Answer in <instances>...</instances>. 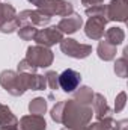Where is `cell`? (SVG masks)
Instances as JSON below:
<instances>
[{
  "instance_id": "cell-1",
  "label": "cell",
  "mask_w": 128,
  "mask_h": 130,
  "mask_svg": "<svg viewBox=\"0 0 128 130\" xmlns=\"http://www.w3.org/2000/svg\"><path fill=\"white\" fill-rule=\"evenodd\" d=\"M50 117L54 123L63 124L66 130H72L88 126L94 117V110L92 106L81 104L75 100H62L53 106Z\"/></svg>"
},
{
  "instance_id": "cell-2",
  "label": "cell",
  "mask_w": 128,
  "mask_h": 130,
  "mask_svg": "<svg viewBox=\"0 0 128 130\" xmlns=\"http://www.w3.org/2000/svg\"><path fill=\"white\" fill-rule=\"evenodd\" d=\"M0 86L11 95L20 97L27 91L26 73H17L12 70H3L0 73Z\"/></svg>"
},
{
  "instance_id": "cell-3",
  "label": "cell",
  "mask_w": 128,
  "mask_h": 130,
  "mask_svg": "<svg viewBox=\"0 0 128 130\" xmlns=\"http://www.w3.org/2000/svg\"><path fill=\"white\" fill-rule=\"evenodd\" d=\"M24 59L32 65L35 70H38V68H48L54 61V55H53V52L50 48L36 44V45H30L27 48Z\"/></svg>"
},
{
  "instance_id": "cell-4",
  "label": "cell",
  "mask_w": 128,
  "mask_h": 130,
  "mask_svg": "<svg viewBox=\"0 0 128 130\" xmlns=\"http://www.w3.org/2000/svg\"><path fill=\"white\" fill-rule=\"evenodd\" d=\"M60 52L74 59H86L92 53V45L89 44H81L74 38H63L60 42Z\"/></svg>"
},
{
  "instance_id": "cell-5",
  "label": "cell",
  "mask_w": 128,
  "mask_h": 130,
  "mask_svg": "<svg viewBox=\"0 0 128 130\" xmlns=\"http://www.w3.org/2000/svg\"><path fill=\"white\" fill-rule=\"evenodd\" d=\"M39 11H42L44 14L50 15V17H66L69 14L74 12L72 3L68 0H41L36 6Z\"/></svg>"
},
{
  "instance_id": "cell-6",
  "label": "cell",
  "mask_w": 128,
  "mask_h": 130,
  "mask_svg": "<svg viewBox=\"0 0 128 130\" xmlns=\"http://www.w3.org/2000/svg\"><path fill=\"white\" fill-rule=\"evenodd\" d=\"M63 39V33L57 29V26H50V27H44L41 30H38L33 41L38 44V45H42V47H53L56 44H59L60 41Z\"/></svg>"
},
{
  "instance_id": "cell-7",
  "label": "cell",
  "mask_w": 128,
  "mask_h": 130,
  "mask_svg": "<svg viewBox=\"0 0 128 130\" xmlns=\"http://www.w3.org/2000/svg\"><path fill=\"white\" fill-rule=\"evenodd\" d=\"M105 18L107 21L127 23L128 0H112L109 5H105Z\"/></svg>"
},
{
  "instance_id": "cell-8",
  "label": "cell",
  "mask_w": 128,
  "mask_h": 130,
  "mask_svg": "<svg viewBox=\"0 0 128 130\" xmlns=\"http://www.w3.org/2000/svg\"><path fill=\"white\" fill-rule=\"evenodd\" d=\"M18 18L23 24H30L35 27H44L47 26L50 21H51V17L44 14L42 11L39 9H26V11H21L18 14Z\"/></svg>"
},
{
  "instance_id": "cell-9",
  "label": "cell",
  "mask_w": 128,
  "mask_h": 130,
  "mask_svg": "<svg viewBox=\"0 0 128 130\" xmlns=\"http://www.w3.org/2000/svg\"><path fill=\"white\" fill-rule=\"evenodd\" d=\"M107 20L105 17H89V20L84 24V33L89 39H102L104 32H105V26H107Z\"/></svg>"
},
{
  "instance_id": "cell-10",
  "label": "cell",
  "mask_w": 128,
  "mask_h": 130,
  "mask_svg": "<svg viewBox=\"0 0 128 130\" xmlns=\"http://www.w3.org/2000/svg\"><path fill=\"white\" fill-rule=\"evenodd\" d=\"M81 83V74L75 70H65L59 74V88L65 92H74Z\"/></svg>"
},
{
  "instance_id": "cell-11",
  "label": "cell",
  "mask_w": 128,
  "mask_h": 130,
  "mask_svg": "<svg viewBox=\"0 0 128 130\" xmlns=\"http://www.w3.org/2000/svg\"><path fill=\"white\" fill-rule=\"evenodd\" d=\"M81 26H83V18L77 12H72V14L66 15L57 23V29L63 35H72V33L77 32Z\"/></svg>"
},
{
  "instance_id": "cell-12",
  "label": "cell",
  "mask_w": 128,
  "mask_h": 130,
  "mask_svg": "<svg viewBox=\"0 0 128 130\" xmlns=\"http://www.w3.org/2000/svg\"><path fill=\"white\" fill-rule=\"evenodd\" d=\"M20 130H47V121L42 115H24L18 121Z\"/></svg>"
},
{
  "instance_id": "cell-13",
  "label": "cell",
  "mask_w": 128,
  "mask_h": 130,
  "mask_svg": "<svg viewBox=\"0 0 128 130\" xmlns=\"http://www.w3.org/2000/svg\"><path fill=\"white\" fill-rule=\"evenodd\" d=\"M92 110H94V115H95L96 120H104V118L113 117V109L109 107L105 97L99 92H95V95H94Z\"/></svg>"
},
{
  "instance_id": "cell-14",
  "label": "cell",
  "mask_w": 128,
  "mask_h": 130,
  "mask_svg": "<svg viewBox=\"0 0 128 130\" xmlns=\"http://www.w3.org/2000/svg\"><path fill=\"white\" fill-rule=\"evenodd\" d=\"M96 55L101 61L104 62H109V61H113L116 58V47L112 45L110 42H107L105 39L99 41L98 47H96Z\"/></svg>"
},
{
  "instance_id": "cell-15",
  "label": "cell",
  "mask_w": 128,
  "mask_h": 130,
  "mask_svg": "<svg viewBox=\"0 0 128 130\" xmlns=\"http://www.w3.org/2000/svg\"><path fill=\"white\" fill-rule=\"evenodd\" d=\"M26 82H27V89H32V91H44L47 88V80H45V76L42 74L26 73Z\"/></svg>"
},
{
  "instance_id": "cell-16",
  "label": "cell",
  "mask_w": 128,
  "mask_h": 130,
  "mask_svg": "<svg viewBox=\"0 0 128 130\" xmlns=\"http://www.w3.org/2000/svg\"><path fill=\"white\" fill-rule=\"evenodd\" d=\"M0 127H18V118L12 113V110L0 103Z\"/></svg>"
},
{
  "instance_id": "cell-17",
  "label": "cell",
  "mask_w": 128,
  "mask_h": 130,
  "mask_svg": "<svg viewBox=\"0 0 128 130\" xmlns=\"http://www.w3.org/2000/svg\"><path fill=\"white\" fill-rule=\"evenodd\" d=\"M107 42H110L112 45L118 47L121 45L124 41H125V32L122 27H110L104 32V36H102Z\"/></svg>"
},
{
  "instance_id": "cell-18",
  "label": "cell",
  "mask_w": 128,
  "mask_h": 130,
  "mask_svg": "<svg viewBox=\"0 0 128 130\" xmlns=\"http://www.w3.org/2000/svg\"><path fill=\"white\" fill-rule=\"evenodd\" d=\"M94 95H95V92L89 86H80L74 91V98L72 100H75L81 104H86V106H92Z\"/></svg>"
},
{
  "instance_id": "cell-19",
  "label": "cell",
  "mask_w": 128,
  "mask_h": 130,
  "mask_svg": "<svg viewBox=\"0 0 128 130\" xmlns=\"http://www.w3.org/2000/svg\"><path fill=\"white\" fill-rule=\"evenodd\" d=\"M29 112L33 115H42L47 112V100L44 97H36L29 103Z\"/></svg>"
},
{
  "instance_id": "cell-20",
  "label": "cell",
  "mask_w": 128,
  "mask_h": 130,
  "mask_svg": "<svg viewBox=\"0 0 128 130\" xmlns=\"http://www.w3.org/2000/svg\"><path fill=\"white\" fill-rule=\"evenodd\" d=\"M14 17H17L15 8L9 3H0V27L9 20H12Z\"/></svg>"
},
{
  "instance_id": "cell-21",
  "label": "cell",
  "mask_w": 128,
  "mask_h": 130,
  "mask_svg": "<svg viewBox=\"0 0 128 130\" xmlns=\"http://www.w3.org/2000/svg\"><path fill=\"white\" fill-rule=\"evenodd\" d=\"M36 32H38V29L35 26H30V24H24V26H21V27L17 29L18 36L23 41H32L33 38H35V35H36Z\"/></svg>"
},
{
  "instance_id": "cell-22",
  "label": "cell",
  "mask_w": 128,
  "mask_h": 130,
  "mask_svg": "<svg viewBox=\"0 0 128 130\" xmlns=\"http://www.w3.org/2000/svg\"><path fill=\"white\" fill-rule=\"evenodd\" d=\"M115 73H116L118 77H122V79H125L128 76V62H127L125 56L116 59V62H115Z\"/></svg>"
},
{
  "instance_id": "cell-23",
  "label": "cell",
  "mask_w": 128,
  "mask_h": 130,
  "mask_svg": "<svg viewBox=\"0 0 128 130\" xmlns=\"http://www.w3.org/2000/svg\"><path fill=\"white\" fill-rule=\"evenodd\" d=\"M44 76H45V80H47V86L51 91H57L59 89V74L56 71H47Z\"/></svg>"
},
{
  "instance_id": "cell-24",
  "label": "cell",
  "mask_w": 128,
  "mask_h": 130,
  "mask_svg": "<svg viewBox=\"0 0 128 130\" xmlns=\"http://www.w3.org/2000/svg\"><path fill=\"white\" fill-rule=\"evenodd\" d=\"M20 18H18V14L17 17H14L12 20H9L8 23H5L2 27H0V32L2 33H12V32H17V29L20 27Z\"/></svg>"
},
{
  "instance_id": "cell-25",
  "label": "cell",
  "mask_w": 128,
  "mask_h": 130,
  "mask_svg": "<svg viewBox=\"0 0 128 130\" xmlns=\"http://www.w3.org/2000/svg\"><path fill=\"white\" fill-rule=\"evenodd\" d=\"M84 14L88 17H105V5H96V6H91L84 9ZM107 20V18H105Z\"/></svg>"
},
{
  "instance_id": "cell-26",
  "label": "cell",
  "mask_w": 128,
  "mask_h": 130,
  "mask_svg": "<svg viewBox=\"0 0 128 130\" xmlns=\"http://www.w3.org/2000/svg\"><path fill=\"white\" fill-rule=\"evenodd\" d=\"M125 103H127V94L119 92L116 95V100H115V110L113 112H122L124 107H125Z\"/></svg>"
},
{
  "instance_id": "cell-27",
  "label": "cell",
  "mask_w": 128,
  "mask_h": 130,
  "mask_svg": "<svg viewBox=\"0 0 128 130\" xmlns=\"http://www.w3.org/2000/svg\"><path fill=\"white\" fill-rule=\"evenodd\" d=\"M88 129H89V130H107V127H105V124H104L102 121L96 120L95 123H92V124H89V126H88Z\"/></svg>"
},
{
  "instance_id": "cell-28",
  "label": "cell",
  "mask_w": 128,
  "mask_h": 130,
  "mask_svg": "<svg viewBox=\"0 0 128 130\" xmlns=\"http://www.w3.org/2000/svg\"><path fill=\"white\" fill-rule=\"evenodd\" d=\"M115 130H128V121L127 120L115 121Z\"/></svg>"
},
{
  "instance_id": "cell-29",
  "label": "cell",
  "mask_w": 128,
  "mask_h": 130,
  "mask_svg": "<svg viewBox=\"0 0 128 130\" xmlns=\"http://www.w3.org/2000/svg\"><path fill=\"white\" fill-rule=\"evenodd\" d=\"M104 0H81V5H84V8H91V6H96L101 5Z\"/></svg>"
},
{
  "instance_id": "cell-30",
  "label": "cell",
  "mask_w": 128,
  "mask_h": 130,
  "mask_svg": "<svg viewBox=\"0 0 128 130\" xmlns=\"http://www.w3.org/2000/svg\"><path fill=\"white\" fill-rule=\"evenodd\" d=\"M0 130H20L18 127H0Z\"/></svg>"
},
{
  "instance_id": "cell-31",
  "label": "cell",
  "mask_w": 128,
  "mask_h": 130,
  "mask_svg": "<svg viewBox=\"0 0 128 130\" xmlns=\"http://www.w3.org/2000/svg\"><path fill=\"white\" fill-rule=\"evenodd\" d=\"M29 3H32V5H35V6H38V3L41 2V0H27Z\"/></svg>"
},
{
  "instance_id": "cell-32",
  "label": "cell",
  "mask_w": 128,
  "mask_h": 130,
  "mask_svg": "<svg viewBox=\"0 0 128 130\" xmlns=\"http://www.w3.org/2000/svg\"><path fill=\"white\" fill-rule=\"evenodd\" d=\"M72 130H89L88 126H83V127H77V129H72Z\"/></svg>"
},
{
  "instance_id": "cell-33",
  "label": "cell",
  "mask_w": 128,
  "mask_h": 130,
  "mask_svg": "<svg viewBox=\"0 0 128 130\" xmlns=\"http://www.w3.org/2000/svg\"><path fill=\"white\" fill-rule=\"evenodd\" d=\"M62 130H66V129H62Z\"/></svg>"
}]
</instances>
